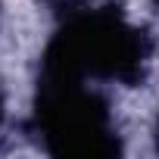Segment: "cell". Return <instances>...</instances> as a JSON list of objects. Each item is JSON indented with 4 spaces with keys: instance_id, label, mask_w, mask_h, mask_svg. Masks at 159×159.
<instances>
[{
    "instance_id": "277c9868",
    "label": "cell",
    "mask_w": 159,
    "mask_h": 159,
    "mask_svg": "<svg viewBox=\"0 0 159 159\" xmlns=\"http://www.w3.org/2000/svg\"><path fill=\"white\" fill-rule=\"evenodd\" d=\"M156 153H159V116H156Z\"/></svg>"
},
{
    "instance_id": "5b68a950",
    "label": "cell",
    "mask_w": 159,
    "mask_h": 159,
    "mask_svg": "<svg viewBox=\"0 0 159 159\" xmlns=\"http://www.w3.org/2000/svg\"><path fill=\"white\" fill-rule=\"evenodd\" d=\"M153 3H156V10H159V0H153Z\"/></svg>"
},
{
    "instance_id": "3957f363",
    "label": "cell",
    "mask_w": 159,
    "mask_h": 159,
    "mask_svg": "<svg viewBox=\"0 0 159 159\" xmlns=\"http://www.w3.org/2000/svg\"><path fill=\"white\" fill-rule=\"evenodd\" d=\"M3 122H7V94L0 88V131H3Z\"/></svg>"
},
{
    "instance_id": "7a4b0ae2",
    "label": "cell",
    "mask_w": 159,
    "mask_h": 159,
    "mask_svg": "<svg viewBox=\"0 0 159 159\" xmlns=\"http://www.w3.org/2000/svg\"><path fill=\"white\" fill-rule=\"evenodd\" d=\"M28 131L47 156L59 159H116L125 143L109 97L97 81L38 69Z\"/></svg>"
},
{
    "instance_id": "6da1fadb",
    "label": "cell",
    "mask_w": 159,
    "mask_h": 159,
    "mask_svg": "<svg viewBox=\"0 0 159 159\" xmlns=\"http://www.w3.org/2000/svg\"><path fill=\"white\" fill-rule=\"evenodd\" d=\"M56 13V28L41 53L44 72H62L84 81L143 84L153 38L134 25L122 7L94 0H44Z\"/></svg>"
}]
</instances>
